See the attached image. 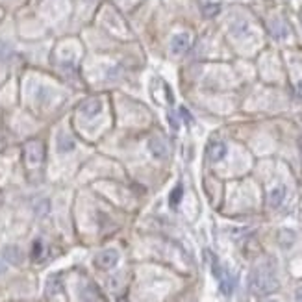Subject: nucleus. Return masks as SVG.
I'll return each instance as SVG.
<instances>
[{
  "label": "nucleus",
  "instance_id": "1",
  "mask_svg": "<svg viewBox=\"0 0 302 302\" xmlns=\"http://www.w3.org/2000/svg\"><path fill=\"white\" fill-rule=\"evenodd\" d=\"M250 289L258 295H269L278 289L275 267L271 263H262L252 269L250 273Z\"/></svg>",
  "mask_w": 302,
  "mask_h": 302
},
{
  "label": "nucleus",
  "instance_id": "2",
  "mask_svg": "<svg viewBox=\"0 0 302 302\" xmlns=\"http://www.w3.org/2000/svg\"><path fill=\"white\" fill-rule=\"evenodd\" d=\"M117 262H119V252H117L115 248L102 250V252H99V256L95 258V263H97V267H101V269H104V271L113 269V267L117 265Z\"/></svg>",
  "mask_w": 302,
  "mask_h": 302
},
{
  "label": "nucleus",
  "instance_id": "3",
  "mask_svg": "<svg viewBox=\"0 0 302 302\" xmlns=\"http://www.w3.org/2000/svg\"><path fill=\"white\" fill-rule=\"evenodd\" d=\"M43 154H45V150H43V145L39 141H30V143H26V147H24V158H26L28 165H39L43 161Z\"/></svg>",
  "mask_w": 302,
  "mask_h": 302
},
{
  "label": "nucleus",
  "instance_id": "4",
  "mask_svg": "<svg viewBox=\"0 0 302 302\" xmlns=\"http://www.w3.org/2000/svg\"><path fill=\"white\" fill-rule=\"evenodd\" d=\"M2 256L4 260L8 262L9 265H22V262H24V252L17 247V245H8V247H4L2 250Z\"/></svg>",
  "mask_w": 302,
  "mask_h": 302
},
{
  "label": "nucleus",
  "instance_id": "5",
  "mask_svg": "<svg viewBox=\"0 0 302 302\" xmlns=\"http://www.w3.org/2000/svg\"><path fill=\"white\" fill-rule=\"evenodd\" d=\"M189 45H191V37H189V34H185V32L176 34V36L171 39V52H173V54H183V52L189 48Z\"/></svg>",
  "mask_w": 302,
  "mask_h": 302
},
{
  "label": "nucleus",
  "instance_id": "6",
  "mask_svg": "<svg viewBox=\"0 0 302 302\" xmlns=\"http://www.w3.org/2000/svg\"><path fill=\"white\" fill-rule=\"evenodd\" d=\"M101 111H102V102L99 99H87V101H83L80 104V113H82L83 117H87V119L97 117Z\"/></svg>",
  "mask_w": 302,
  "mask_h": 302
},
{
  "label": "nucleus",
  "instance_id": "7",
  "mask_svg": "<svg viewBox=\"0 0 302 302\" xmlns=\"http://www.w3.org/2000/svg\"><path fill=\"white\" fill-rule=\"evenodd\" d=\"M226 156V145L222 141H213L208 147V158L210 161H221Z\"/></svg>",
  "mask_w": 302,
  "mask_h": 302
},
{
  "label": "nucleus",
  "instance_id": "8",
  "mask_svg": "<svg viewBox=\"0 0 302 302\" xmlns=\"http://www.w3.org/2000/svg\"><path fill=\"white\" fill-rule=\"evenodd\" d=\"M285 193H287V189L284 185H276L275 189H271L269 191V206L271 208H280L282 202L285 201Z\"/></svg>",
  "mask_w": 302,
  "mask_h": 302
},
{
  "label": "nucleus",
  "instance_id": "9",
  "mask_svg": "<svg viewBox=\"0 0 302 302\" xmlns=\"http://www.w3.org/2000/svg\"><path fill=\"white\" fill-rule=\"evenodd\" d=\"M148 148H150V152H152L154 158H160V160L167 158V147H165V143L161 141V139L152 138L150 141H148Z\"/></svg>",
  "mask_w": 302,
  "mask_h": 302
},
{
  "label": "nucleus",
  "instance_id": "10",
  "mask_svg": "<svg viewBox=\"0 0 302 302\" xmlns=\"http://www.w3.org/2000/svg\"><path fill=\"white\" fill-rule=\"evenodd\" d=\"M74 147H76V143H74V139L69 134L61 132L58 136V150L60 152H71V150H74Z\"/></svg>",
  "mask_w": 302,
  "mask_h": 302
},
{
  "label": "nucleus",
  "instance_id": "11",
  "mask_svg": "<svg viewBox=\"0 0 302 302\" xmlns=\"http://www.w3.org/2000/svg\"><path fill=\"white\" fill-rule=\"evenodd\" d=\"M219 278H221V291L224 295H230L232 293V289H234V280H232V276L219 275Z\"/></svg>",
  "mask_w": 302,
  "mask_h": 302
},
{
  "label": "nucleus",
  "instance_id": "12",
  "mask_svg": "<svg viewBox=\"0 0 302 302\" xmlns=\"http://www.w3.org/2000/svg\"><path fill=\"white\" fill-rule=\"evenodd\" d=\"M82 301L83 302H97L99 301V293L95 291L93 285H85L82 289Z\"/></svg>",
  "mask_w": 302,
  "mask_h": 302
},
{
  "label": "nucleus",
  "instance_id": "13",
  "mask_svg": "<svg viewBox=\"0 0 302 302\" xmlns=\"http://www.w3.org/2000/svg\"><path fill=\"white\" fill-rule=\"evenodd\" d=\"M60 289H61V282H60V278H58V276L50 278V280H48V284H46V295L60 293Z\"/></svg>",
  "mask_w": 302,
  "mask_h": 302
},
{
  "label": "nucleus",
  "instance_id": "14",
  "mask_svg": "<svg viewBox=\"0 0 302 302\" xmlns=\"http://www.w3.org/2000/svg\"><path fill=\"white\" fill-rule=\"evenodd\" d=\"M182 195H183L182 185H176V187L173 189V193H171V197H169V201H171V206H173V208H176V206L180 204V201H182Z\"/></svg>",
  "mask_w": 302,
  "mask_h": 302
},
{
  "label": "nucleus",
  "instance_id": "15",
  "mask_svg": "<svg viewBox=\"0 0 302 302\" xmlns=\"http://www.w3.org/2000/svg\"><path fill=\"white\" fill-rule=\"evenodd\" d=\"M41 256H43V243H41V239H37V241H34V245H32V258L39 260Z\"/></svg>",
  "mask_w": 302,
  "mask_h": 302
},
{
  "label": "nucleus",
  "instance_id": "16",
  "mask_svg": "<svg viewBox=\"0 0 302 302\" xmlns=\"http://www.w3.org/2000/svg\"><path fill=\"white\" fill-rule=\"evenodd\" d=\"M202 13H204V17H213V15L219 13V6L217 4H208V6H204Z\"/></svg>",
  "mask_w": 302,
  "mask_h": 302
},
{
  "label": "nucleus",
  "instance_id": "17",
  "mask_svg": "<svg viewBox=\"0 0 302 302\" xmlns=\"http://www.w3.org/2000/svg\"><path fill=\"white\" fill-rule=\"evenodd\" d=\"M247 22H245V20H239V22H236V26L232 28V30H234V34H236V36H241V32H247Z\"/></svg>",
  "mask_w": 302,
  "mask_h": 302
},
{
  "label": "nucleus",
  "instance_id": "18",
  "mask_svg": "<svg viewBox=\"0 0 302 302\" xmlns=\"http://www.w3.org/2000/svg\"><path fill=\"white\" fill-rule=\"evenodd\" d=\"M180 113H182V117L187 121V122H191V115H189V111L185 110V108H180Z\"/></svg>",
  "mask_w": 302,
  "mask_h": 302
},
{
  "label": "nucleus",
  "instance_id": "19",
  "mask_svg": "<svg viewBox=\"0 0 302 302\" xmlns=\"http://www.w3.org/2000/svg\"><path fill=\"white\" fill-rule=\"evenodd\" d=\"M295 301H297V302H302V287H299V289L295 291Z\"/></svg>",
  "mask_w": 302,
  "mask_h": 302
},
{
  "label": "nucleus",
  "instance_id": "20",
  "mask_svg": "<svg viewBox=\"0 0 302 302\" xmlns=\"http://www.w3.org/2000/svg\"><path fill=\"white\" fill-rule=\"evenodd\" d=\"M297 97H299V99L302 101V80L297 83Z\"/></svg>",
  "mask_w": 302,
  "mask_h": 302
},
{
  "label": "nucleus",
  "instance_id": "21",
  "mask_svg": "<svg viewBox=\"0 0 302 302\" xmlns=\"http://www.w3.org/2000/svg\"><path fill=\"white\" fill-rule=\"evenodd\" d=\"M4 273H6V263H4L2 260H0V276L4 275Z\"/></svg>",
  "mask_w": 302,
  "mask_h": 302
},
{
  "label": "nucleus",
  "instance_id": "22",
  "mask_svg": "<svg viewBox=\"0 0 302 302\" xmlns=\"http://www.w3.org/2000/svg\"><path fill=\"white\" fill-rule=\"evenodd\" d=\"M267 302H276V301H267Z\"/></svg>",
  "mask_w": 302,
  "mask_h": 302
}]
</instances>
